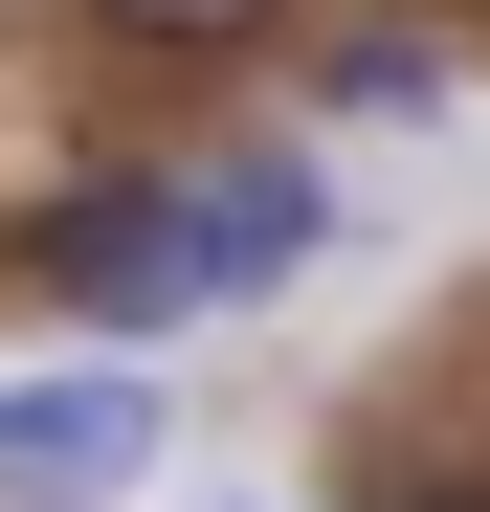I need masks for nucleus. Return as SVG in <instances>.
Instances as JSON below:
<instances>
[{
    "instance_id": "f257e3e1",
    "label": "nucleus",
    "mask_w": 490,
    "mask_h": 512,
    "mask_svg": "<svg viewBox=\"0 0 490 512\" xmlns=\"http://www.w3.org/2000/svg\"><path fill=\"white\" fill-rule=\"evenodd\" d=\"M23 290H45L67 334H179V312H201V201H179V156H90V179H45Z\"/></svg>"
},
{
    "instance_id": "f03ea898",
    "label": "nucleus",
    "mask_w": 490,
    "mask_h": 512,
    "mask_svg": "<svg viewBox=\"0 0 490 512\" xmlns=\"http://www.w3.org/2000/svg\"><path fill=\"white\" fill-rule=\"evenodd\" d=\"M179 201H201V312H245V290H290L312 245H335V156L245 134V156H179Z\"/></svg>"
},
{
    "instance_id": "7ed1b4c3",
    "label": "nucleus",
    "mask_w": 490,
    "mask_h": 512,
    "mask_svg": "<svg viewBox=\"0 0 490 512\" xmlns=\"http://www.w3.org/2000/svg\"><path fill=\"white\" fill-rule=\"evenodd\" d=\"M156 379H0V490H134Z\"/></svg>"
},
{
    "instance_id": "20e7f679",
    "label": "nucleus",
    "mask_w": 490,
    "mask_h": 512,
    "mask_svg": "<svg viewBox=\"0 0 490 512\" xmlns=\"http://www.w3.org/2000/svg\"><path fill=\"white\" fill-rule=\"evenodd\" d=\"M312 90H335V112H446V45H424V23H357Z\"/></svg>"
},
{
    "instance_id": "39448f33",
    "label": "nucleus",
    "mask_w": 490,
    "mask_h": 512,
    "mask_svg": "<svg viewBox=\"0 0 490 512\" xmlns=\"http://www.w3.org/2000/svg\"><path fill=\"white\" fill-rule=\"evenodd\" d=\"M90 23H112V45H268L290 0H90Z\"/></svg>"
},
{
    "instance_id": "423d86ee",
    "label": "nucleus",
    "mask_w": 490,
    "mask_h": 512,
    "mask_svg": "<svg viewBox=\"0 0 490 512\" xmlns=\"http://www.w3.org/2000/svg\"><path fill=\"white\" fill-rule=\"evenodd\" d=\"M379 512H490V490H468V468H401V490H379Z\"/></svg>"
},
{
    "instance_id": "0eeeda50",
    "label": "nucleus",
    "mask_w": 490,
    "mask_h": 512,
    "mask_svg": "<svg viewBox=\"0 0 490 512\" xmlns=\"http://www.w3.org/2000/svg\"><path fill=\"white\" fill-rule=\"evenodd\" d=\"M0 512H90V490H0Z\"/></svg>"
}]
</instances>
